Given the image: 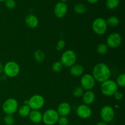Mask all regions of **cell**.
<instances>
[{
  "label": "cell",
  "instance_id": "6da1fadb",
  "mask_svg": "<svg viewBox=\"0 0 125 125\" xmlns=\"http://www.w3.org/2000/svg\"><path fill=\"white\" fill-rule=\"evenodd\" d=\"M92 76L95 81L102 83L110 79L111 76V70L105 63H98L94 67Z\"/></svg>",
  "mask_w": 125,
  "mask_h": 125
},
{
  "label": "cell",
  "instance_id": "7a4b0ae2",
  "mask_svg": "<svg viewBox=\"0 0 125 125\" xmlns=\"http://www.w3.org/2000/svg\"><path fill=\"white\" fill-rule=\"evenodd\" d=\"M118 88L115 81L109 79L101 83L100 90L103 95L109 96L114 95L115 93L118 91Z\"/></svg>",
  "mask_w": 125,
  "mask_h": 125
},
{
  "label": "cell",
  "instance_id": "3957f363",
  "mask_svg": "<svg viewBox=\"0 0 125 125\" xmlns=\"http://www.w3.org/2000/svg\"><path fill=\"white\" fill-rule=\"evenodd\" d=\"M76 54L73 50H68L65 51L61 56V61L62 65L70 68L76 62Z\"/></svg>",
  "mask_w": 125,
  "mask_h": 125
},
{
  "label": "cell",
  "instance_id": "277c9868",
  "mask_svg": "<svg viewBox=\"0 0 125 125\" xmlns=\"http://www.w3.org/2000/svg\"><path fill=\"white\" fill-rule=\"evenodd\" d=\"M20 68L18 63L14 61H9L4 65L3 72L7 76L14 78L20 73Z\"/></svg>",
  "mask_w": 125,
  "mask_h": 125
},
{
  "label": "cell",
  "instance_id": "5b68a950",
  "mask_svg": "<svg viewBox=\"0 0 125 125\" xmlns=\"http://www.w3.org/2000/svg\"><path fill=\"white\" fill-rule=\"evenodd\" d=\"M92 29L97 35H104L107 29V24L106 20L101 17L94 20L92 23Z\"/></svg>",
  "mask_w": 125,
  "mask_h": 125
},
{
  "label": "cell",
  "instance_id": "8992f818",
  "mask_svg": "<svg viewBox=\"0 0 125 125\" xmlns=\"http://www.w3.org/2000/svg\"><path fill=\"white\" fill-rule=\"evenodd\" d=\"M59 117V115L57 111L49 109L42 114V121L46 125H54L57 122Z\"/></svg>",
  "mask_w": 125,
  "mask_h": 125
},
{
  "label": "cell",
  "instance_id": "52a82bcc",
  "mask_svg": "<svg viewBox=\"0 0 125 125\" xmlns=\"http://www.w3.org/2000/svg\"><path fill=\"white\" fill-rule=\"evenodd\" d=\"M18 103L13 98L7 99L2 104V111L6 115H13L18 110Z\"/></svg>",
  "mask_w": 125,
  "mask_h": 125
},
{
  "label": "cell",
  "instance_id": "ba28073f",
  "mask_svg": "<svg viewBox=\"0 0 125 125\" xmlns=\"http://www.w3.org/2000/svg\"><path fill=\"white\" fill-rule=\"evenodd\" d=\"M45 104V99L40 95H34L28 100V105L32 110H38L42 108Z\"/></svg>",
  "mask_w": 125,
  "mask_h": 125
},
{
  "label": "cell",
  "instance_id": "9c48e42d",
  "mask_svg": "<svg viewBox=\"0 0 125 125\" xmlns=\"http://www.w3.org/2000/svg\"><path fill=\"white\" fill-rule=\"evenodd\" d=\"M100 117L106 123L112 122L115 117V111L113 107L109 105L103 106L100 111Z\"/></svg>",
  "mask_w": 125,
  "mask_h": 125
},
{
  "label": "cell",
  "instance_id": "30bf717a",
  "mask_svg": "<svg viewBox=\"0 0 125 125\" xmlns=\"http://www.w3.org/2000/svg\"><path fill=\"white\" fill-rule=\"evenodd\" d=\"M122 39L118 32H112L107 36L106 45L111 48H117L122 43Z\"/></svg>",
  "mask_w": 125,
  "mask_h": 125
},
{
  "label": "cell",
  "instance_id": "8fae6325",
  "mask_svg": "<svg viewBox=\"0 0 125 125\" xmlns=\"http://www.w3.org/2000/svg\"><path fill=\"white\" fill-rule=\"evenodd\" d=\"M95 80L93 76L90 74H85L81 79V87L85 90H91L95 87Z\"/></svg>",
  "mask_w": 125,
  "mask_h": 125
},
{
  "label": "cell",
  "instance_id": "7c38bea8",
  "mask_svg": "<svg viewBox=\"0 0 125 125\" xmlns=\"http://www.w3.org/2000/svg\"><path fill=\"white\" fill-rule=\"evenodd\" d=\"M92 111L88 105L81 104L76 109V114L82 119H87L91 117Z\"/></svg>",
  "mask_w": 125,
  "mask_h": 125
},
{
  "label": "cell",
  "instance_id": "4fadbf2b",
  "mask_svg": "<svg viewBox=\"0 0 125 125\" xmlns=\"http://www.w3.org/2000/svg\"><path fill=\"white\" fill-rule=\"evenodd\" d=\"M68 10V7L65 2H59L55 5L54 13L57 18H62L65 16Z\"/></svg>",
  "mask_w": 125,
  "mask_h": 125
},
{
  "label": "cell",
  "instance_id": "5bb4252c",
  "mask_svg": "<svg viewBox=\"0 0 125 125\" xmlns=\"http://www.w3.org/2000/svg\"><path fill=\"white\" fill-rule=\"evenodd\" d=\"M71 111H72V107L70 104L67 102H63L59 105L57 112L59 116L67 117L70 114Z\"/></svg>",
  "mask_w": 125,
  "mask_h": 125
},
{
  "label": "cell",
  "instance_id": "9a60e30c",
  "mask_svg": "<svg viewBox=\"0 0 125 125\" xmlns=\"http://www.w3.org/2000/svg\"><path fill=\"white\" fill-rule=\"evenodd\" d=\"M82 98H83V101L84 104H91L95 101V94L92 90H87L85 92H84Z\"/></svg>",
  "mask_w": 125,
  "mask_h": 125
},
{
  "label": "cell",
  "instance_id": "2e32d148",
  "mask_svg": "<svg viewBox=\"0 0 125 125\" xmlns=\"http://www.w3.org/2000/svg\"><path fill=\"white\" fill-rule=\"evenodd\" d=\"M25 23L26 26L29 28H35L39 24V20L37 17L33 14L28 15L25 18Z\"/></svg>",
  "mask_w": 125,
  "mask_h": 125
},
{
  "label": "cell",
  "instance_id": "e0dca14e",
  "mask_svg": "<svg viewBox=\"0 0 125 125\" xmlns=\"http://www.w3.org/2000/svg\"><path fill=\"white\" fill-rule=\"evenodd\" d=\"M29 119L34 123H40L42 121V114L38 110H32L29 115Z\"/></svg>",
  "mask_w": 125,
  "mask_h": 125
},
{
  "label": "cell",
  "instance_id": "ac0fdd59",
  "mask_svg": "<svg viewBox=\"0 0 125 125\" xmlns=\"http://www.w3.org/2000/svg\"><path fill=\"white\" fill-rule=\"evenodd\" d=\"M84 72V68L83 66L79 64H74L70 67V72L73 76H80L83 74Z\"/></svg>",
  "mask_w": 125,
  "mask_h": 125
},
{
  "label": "cell",
  "instance_id": "d6986e66",
  "mask_svg": "<svg viewBox=\"0 0 125 125\" xmlns=\"http://www.w3.org/2000/svg\"><path fill=\"white\" fill-rule=\"evenodd\" d=\"M31 111V109L28 105L24 104L18 109V114L22 117H26L29 116Z\"/></svg>",
  "mask_w": 125,
  "mask_h": 125
},
{
  "label": "cell",
  "instance_id": "ffe728a7",
  "mask_svg": "<svg viewBox=\"0 0 125 125\" xmlns=\"http://www.w3.org/2000/svg\"><path fill=\"white\" fill-rule=\"evenodd\" d=\"M34 56L35 61L39 62V63H41V62H43L45 59V53H44L43 51L40 50H36L34 52Z\"/></svg>",
  "mask_w": 125,
  "mask_h": 125
},
{
  "label": "cell",
  "instance_id": "44dd1931",
  "mask_svg": "<svg viewBox=\"0 0 125 125\" xmlns=\"http://www.w3.org/2000/svg\"><path fill=\"white\" fill-rule=\"evenodd\" d=\"M119 19L116 16H111L106 20L107 26H110L111 27H117L119 24Z\"/></svg>",
  "mask_w": 125,
  "mask_h": 125
},
{
  "label": "cell",
  "instance_id": "7402d4cb",
  "mask_svg": "<svg viewBox=\"0 0 125 125\" xmlns=\"http://www.w3.org/2000/svg\"><path fill=\"white\" fill-rule=\"evenodd\" d=\"M96 52L100 55H104L107 53L108 51V46L104 43H99L96 46Z\"/></svg>",
  "mask_w": 125,
  "mask_h": 125
},
{
  "label": "cell",
  "instance_id": "603a6c76",
  "mask_svg": "<svg viewBox=\"0 0 125 125\" xmlns=\"http://www.w3.org/2000/svg\"><path fill=\"white\" fill-rule=\"evenodd\" d=\"M120 2V0H106V6L109 9H115L119 6Z\"/></svg>",
  "mask_w": 125,
  "mask_h": 125
},
{
  "label": "cell",
  "instance_id": "cb8c5ba5",
  "mask_svg": "<svg viewBox=\"0 0 125 125\" xmlns=\"http://www.w3.org/2000/svg\"><path fill=\"white\" fill-rule=\"evenodd\" d=\"M74 11L77 14L82 15L84 14L86 12V7L84 4L81 3L77 4L74 7Z\"/></svg>",
  "mask_w": 125,
  "mask_h": 125
},
{
  "label": "cell",
  "instance_id": "d4e9b609",
  "mask_svg": "<svg viewBox=\"0 0 125 125\" xmlns=\"http://www.w3.org/2000/svg\"><path fill=\"white\" fill-rule=\"evenodd\" d=\"M115 83L117 85H118V87L119 86L120 87H124L125 86V74L124 73H122L118 76Z\"/></svg>",
  "mask_w": 125,
  "mask_h": 125
},
{
  "label": "cell",
  "instance_id": "484cf974",
  "mask_svg": "<svg viewBox=\"0 0 125 125\" xmlns=\"http://www.w3.org/2000/svg\"><path fill=\"white\" fill-rule=\"evenodd\" d=\"M84 89L81 86H78L74 89L73 91V95L75 98L82 97L84 91Z\"/></svg>",
  "mask_w": 125,
  "mask_h": 125
},
{
  "label": "cell",
  "instance_id": "4316f807",
  "mask_svg": "<svg viewBox=\"0 0 125 125\" xmlns=\"http://www.w3.org/2000/svg\"><path fill=\"white\" fill-rule=\"evenodd\" d=\"M63 67L61 62H56L52 65V70L55 73H59L62 71Z\"/></svg>",
  "mask_w": 125,
  "mask_h": 125
},
{
  "label": "cell",
  "instance_id": "83f0119b",
  "mask_svg": "<svg viewBox=\"0 0 125 125\" xmlns=\"http://www.w3.org/2000/svg\"><path fill=\"white\" fill-rule=\"evenodd\" d=\"M15 119L12 115H6L4 118V122L6 125H12L14 123Z\"/></svg>",
  "mask_w": 125,
  "mask_h": 125
},
{
  "label": "cell",
  "instance_id": "f1b7e54d",
  "mask_svg": "<svg viewBox=\"0 0 125 125\" xmlns=\"http://www.w3.org/2000/svg\"><path fill=\"white\" fill-rule=\"evenodd\" d=\"M57 123L59 125H68L69 123L68 118L64 116H59L57 120Z\"/></svg>",
  "mask_w": 125,
  "mask_h": 125
},
{
  "label": "cell",
  "instance_id": "f546056e",
  "mask_svg": "<svg viewBox=\"0 0 125 125\" xmlns=\"http://www.w3.org/2000/svg\"><path fill=\"white\" fill-rule=\"evenodd\" d=\"M6 7L9 9H13L16 6V2L15 0H6L4 1Z\"/></svg>",
  "mask_w": 125,
  "mask_h": 125
},
{
  "label": "cell",
  "instance_id": "4dcf8cb0",
  "mask_svg": "<svg viewBox=\"0 0 125 125\" xmlns=\"http://www.w3.org/2000/svg\"><path fill=\"white\" fill-rule=\"evenodd\" d=\"M65 41L63 40H59L58 42L57 43V45H56V50L58 51H61V50H63L64 48V47L65 46Z\"/></svg>",
  "mask_w": 125,
  "mask_h": 125
},
{
  "label": "cell",
  "instance_id": "1f68e13d",
  "mask_svg": "<svg viewBox=\"0 0 125 125\" xmlns=\"http://www.w3.org/2000/svg\"><path fill=\"white\" fill-rule=\"evenodd\" d=\"M114 96L115 99H116L117 100H121L123 99V95L122 92L119 91H117L114 95Z\"/></svg>",
  "mask_w": 125,
  "mask_h": 125
},
{
  "label": "cell",
  "instance_id": "d6a6232c",
  "mask_svg": "<svg viewBox=\"0 0 125 125\" xmlns=\"http://www.w3.org/2000/svg\"><path fill=\"white\" fill-rule=\"evenodd\" d=\"M88 1V2H89L90 4H95L99 1V0H87Z\"/></svg>",
  "mask_w": 125,
  "mask_h": 125
},
{
  "label": "cell",
  "instance_id": "836d02e7",
  "mask_svg": "<svg viewBox=\"0 0 125 125\" xmlns=\"http://www.w3.org/2000/svg\"><path fill=\"white\" fill-rule=\"evenodd\" d=\"M3 68H4V66L2 63L0 62V74L2 73L3 72Z\"/></svg>",
  "mask_w": 125,
  "mask_h": 125
},
{
  "label": "cell",
  "instance_id": "e575fe53",
  "mask_svg": "<svg viewBox=\"0 0 125 125\" xmlns=\"http://www.w3.org/2000/svg\"><path fill=\"white\" fill-rule=\"evenodd\" d=\"M96 125H107V123H106V122H104L103 121V122H98V123Z\"/></svg>",
  "mask_w": 125,
  "mask_h": 125
},
{
  "label": "cell",
  "instance_id": "d590c367",
  "mask_svg": "<svg viewBox=\"0 0 125 125\" xmlns=\"http://www.w3.org/2000/svg\"><path fill=\"white\" fill-rule=\"evenodd\" d=\"M60 1H61V2H66V1H68V0H60Z\"/></svg>",
  "mask_w": 125,
  "mask_h": 125
},
{
  "label": "cell",
  "instance_id": "8d00e7d4",
  "mask_svg": "<svg viewBox=\"0 0 125 125\" xmlns=\"http://www.w3.org/2000/svg\"><path fill=\"white\" fill-rule=\"evenodd\" d=\"M6 0H0V2H3V1H5Z\"/></svg>",
  "mask_w": 125,
  "mask_h": 125
}]
</instances>
